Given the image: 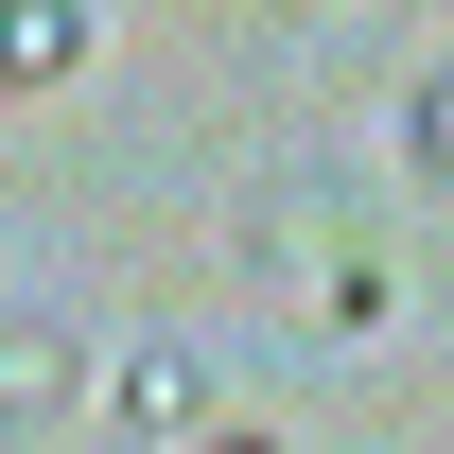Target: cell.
<instances>
[{
	"label": "cell",
	"mask_w": 454,
	"mask_h": 454,
	"mask_svg": "<svg viewBox=\"0 0 454 454\" xmlns=\"http://www.w3.org/2000/svg\"><path fill=\"white\" fill-rule=\"evenodd\" d=\"M88 70V0H0V88H70Z\"/></svg>",
	"instance_id": "3957f363"
},
{
	"label": "cell",
	"mask_w": 454,
	"mask_h": 454,
	"mask_svg": "<svg viewBox=\"0 0 454 454\" xmlns=\"http://www.w3.org/2000/svg\"><path fill=\"white\" fill-rule=\"evenodd\" d=\"M192 454H280V437H192Z\"/></svg>",
	"instance_id": "5b68a950"
},
{
	"label": "cell",
	"mask_w": 454,
	"mask_h": 454,
	"mask_svg": "<svg viewBox=\"0 0 454 454\" xmlns=\"http://www.w3.org/2000/svg\"><path fill=\"white\" fill-rule=\"evenodd\" d=\"M106 419H122V437H210V385H192V349H122V367H106Z\"/></svg>",
	"instance_id": "7a4b0ae2"
},
{
	"label": "cell",
	"mask_w": 454,
	"mask_h": 454,
	"mask_svg": "<svg viewBox=\"0 0 454 454\" xmlns=\"http://www.w3.org/2000/svg\"><path fill=\"white\" fill-rule=\"evenodd\" d=\"M402 158H419V175H437V192H454V53L419 70V106H402Z\"/></svg>",
	"instance_id": "277c9868"
},
{
	"label": "cell",
	"mask_w": 454,
	"mask_h": 454,
	"mask_svg": "<svg viewBox=\"0 0 454 454\" xmlns=\"http://www.w3.org/2000/svg\"><path fill=\"white\" fill-rule=\"evenodd\" d=\"M106 385V367H88V349L53 333V315H0V437H53L70 402Z\"/></svg>",
	"instance_id": "6da1fadb"
}]
</instances>
